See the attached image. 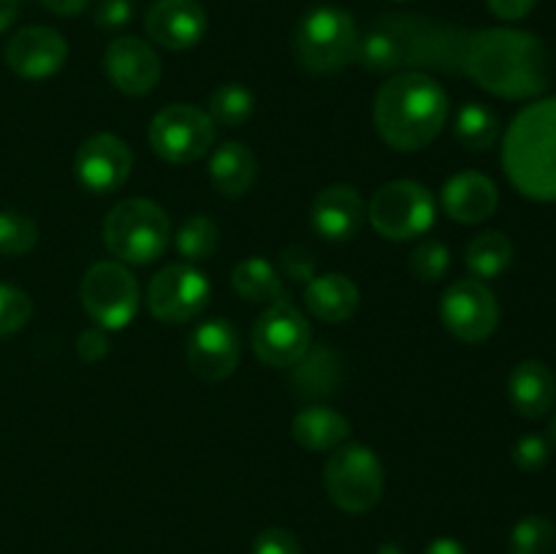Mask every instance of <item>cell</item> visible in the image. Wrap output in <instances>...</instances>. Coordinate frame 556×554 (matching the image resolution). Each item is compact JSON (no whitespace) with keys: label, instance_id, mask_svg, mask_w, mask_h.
I'll return each mask as SVG.
<instances>
[{"label":"cell","instance_id":"obj_1","mask_svg":"<svg viewBox=\"0 0 556 554\" xmlns=\"http://www.w3.org/2000/svg\"><path fill=\"white\" fill-rule=\"evenodd\" d=\"M459 71L500 98H535L552 81V54L532 33L489 27L467 33Z\"/></svg>","mask_w":556,"mask_h":554},{"label":"cell","instance_id":"obj_2","mask_svg":"<svg viewBox=\"0 0 556 554\" xmlns=\"http://www.w3.org/2000/svg\"><path fill=\"white\" fill-rule=\"evenodd\" d=\"M451 101L440 81L421 71H400L375 96V128L400 152L432 144L448 123Z\"/></svg>","mask_w":556,"mask_h":554},{"label":"cell","instance_id":"obj_3","mask_svg":"<svg viewBox=\"0 0 556 554\" xmlns=\"http://www.w3.org/2000/svg\"><path fill=\"white\" fill-rule=\"evenodd\" d=\"M503 166L521 196L556 201V96L516 114L505 134Z\"/></svg>","mask_w":556,"mask_h":554},{"label":"cell","instance_id":"obj_4","mask_svg":"<svg viewBox=\"0 0 556 554\" xmlns=\"http://www.w3.org/2000/svg\"><path fill=\"white\" fill-rule=\"evenodd\" d=\"M172 239V221L150 199H125L109 210L103 221V242L109 253L125 264L147 266L163 255Z\"/></svg>","mask_w":556,"mask_h":554},{"label":"cell","instance_id":"obj_5","mask_svg":"<svg viewBox=\"0 0 556 554\" xmlns=\"http://www.w3.org/2000/svg\"><path fill=\"white\" fill-rule=\"evenodd\" d=\"M358 43V27L351 11L340 5H315L299 20L293 33V49L302 68L309 74H337L353 63Z\"/></svg>","mask_w":556,"mask_h":554},{"label":"cell","instance_id":"obj_6","mask_svg":"<svg viewBox=\"0 0 556 554\" xmlns=\"http://www.w3.org/2000/svg\"><path fill=\"white\" fill-rule=\"evenodd\" d=\"M324 483L337 508L367 514L383 498V465L369 445H337L326 462Z\"/></svg>","mask_w":556,"mask_h":554},{"label":"cell","instance_id":"obj_7","mask_svg":"<svg viewBox=\"0 0 556 554\" xmlns=\"http://www.w3.org/2000/svg\"><path fill=\"white\" fill-rule=\"evenodd\" d=\"M81 307L101 329H125L141 304L139 280L117 261H98L85 272L79 286Z\"/></svg>","mask_w":556,"mask_h":554},{"label":"cell","instance_id":"obj_8","mask_svg":"<svg viewBox=\"0 0 556 554\" xmlns=\"http://www.w3.org/2000/svg\"><path fill=\"white\" fill-rule=\"evenodd\" d=\"M369 223L375 231L394 242L421 237L434 223V199L421 182L394 179L380 185L367 206Z\"/></svg>","mask_w":556,"mask_h":554},{"label":"cell","instance_id":"obj_9","mask_svg":"<svg viewBox=\"0 0 556 554\" xmlns=\"http://www.w3.org/2000/svg\"><path fill=\"white\" fill-rule=\"evenodd\" d=\"M152 152L174 166L195 163L215 144V123L190 103H172L152 117L147 128Z\"/></svg>","mask_w":556,"mask_h":554},{"label":"cell","instance_id":"obj_10","mask_svg":"<svg viewBox=\"0 0 556 554\" xmlns=\"http://www.w3.org/2000/svg\"><path fill=\"white\" fill-rule=\"evenodd\" d=\"M250 345L266 367H293L313 345V329L307 318L286 299L269 304L255 318Z\"/></svg>","mask_w":556,"mask_h":554},{"label":"cell","instance_id":"obj_11","mask_svg":"<svg viewBox=\"0 0 556 554\" xmlns=\"http://www.w3.org/2000/svg\"><path fill=\"white\" fill-rule=\"evenodd\" d=\"M210 280L193 264H168L147 286V307L163 324H188L210 304Z\"/></svg>","mask_w":556,"mask_h":554},{"label":"cell","instance_id":"obj_12","mask_svg":"<svg viewBox=\"0 0 556 554\" xmlns=\"http://www.w3.org/2000/svg\"><path fill=\"white\" fill-rule=\"evenodd\" d=\"M440 318L445 329L462 342H483L497 331L500 304L481 280L462 277L445 288Z\"/></svg>","mask_w":556,"mask_h":554},{"label":"cell","instance_id":"obj_13","mask_svg":"<svg viewBox=\"0 0 556 554\" xmlns=\"http://www.w3.org/2000/svg\"><path fill=\"white\" fill-rule=\"evenodd\" d=\"M134 168V152L119 136L96 134L76 150L74 172L85 190L96 196L114 193L123 188Z\"/></svg>","mask_w":556,"mask_h":554},{"label":"cell","instance_id":"obj_14","mask_svg":"<svg viewBox=\"0 0 556 554\" xmlns=\"http://www.w3.org/2000/svg\"><path fill=\"white\" fill-rule=\"evenodd\" d=\"M65 60H68V43L47 25L22 27L5 43V65L22 79H49L63 71Z\"/></svg>","mask_w":556,"mask_h":554},{"label":"cell","instance_id":"obj_15","mask_svg":"<svg viewBox=\"0 0 556 554\" xmlns=\"http://www.w3.org/2000/svg\"><path fill=\"white\" fill-rule=\"evenodd\" d=\"M188 367L206 383H220L239 364V335L226 318H210L188 337Z\"/></svg>","mask_w":556,"mask_h":554},{"label":"cell","instance_id":"obj_16","mask_svg":"<svg viewBox=\"0 0 556 554\" xmlns=\"http://www.w3.org/2000/svg\"><path fill=\"white\" fill-rule=\"evenodd\" d=\"M103 71L125 96H147L161 81V58L144 38L119 36L103 52Z\"/></svg>","mask_w":556,"mask_h":554},{"label":"cell","instance_id":"obj_17","mask_svg":"<svg viewBox=\"0 0 556 554\" xmlns=\"http://www.w3.org/2000/svg\"><path fill=\"white\" fill-rule=\"evenodd\" d=\"M147 36L163 49L185 52L206 33V11L199 0H155L144 16Z\"/></svg>","mask_w":556,"mask_h":554},{"label":"cell","instance_id":"obj_18","mask_svg":"<svg viewBox=\"0 0 556 554\" xmlns=\"http://www.w3.org/2000/svg\"><path fill=\"white\" fill-rule=\"evenodd\" d=\"M364 199L353 185H331L320 190L309 210L313 228L329 242H348L364 226Z\"/></svg>","mask_w":556,"mask_h":554},{"label":"cell","instance_id":"obj_19","mask_svg":"<svg viewBox=\"0 0 556 554\" xmlns=\"http://www.w3.org/2000/svg\"><path fill=\"white\" fill-rule=\"evenodd\" d=\"M500 204L497 185L478 172H459L443 185V210L456 223H483Z\"/></svg>","mask_w":556,"mask_h":554},{"label":"cell","instance_id":"obj_20","mask_svg":"<svg viewBox=\"0 0 556 554\" xmlns=\"http://www.w3.org/2000/svg\"><path fill=\"white\" fill-rule=\"evenodd\" d=\"M508 396L519 416L543 418L556 400L554 373L538 358H525L510 369Z\"/></svg>","mask_w":556,"mask_h":554},{"label":"cell","instance_id":"obj_21","mask_svg":"<svg viewBox=\"0 0 556 554\" xmlns=\"http://www.w3.org/2000/svg\"><path fill=\"white\" fill-rule=\"evenodd\" d=\"M362 293H358L356 282L340 272H329V275H315L307 282L304 291V304L309 313L324 324H345L356 315Z\"/></svg>","mask_w":556,"mask_h":554},{"label":"cell","instance_id":"obj_22","mask_svg":"<svg viewBox=\"0 0 556 554\" xmlns=\"http://www.w3.org/2000/svg\"><path fill=\"white\" fill-rule=\"evenodd\" d=\"M291 435L307 451H334L351 435V421L329 405H309L293 416Z\"/></svg>","mask_w":556,"mask_h":554},{"label":"cell","instance_id":"obj_23","mask_svg":"<svg viewBox=\"0 0 556 554\" xmlns=\"http://www.w3.org/2000/svg\"><path fill=\"white\" fill-rule=\"evenodd\" d=\"M258 177V161L242 141H226L212 152L210 179L223 196H244Z\"/></svg>","mask_w":556,"mask_h":554},{"label":"cell","instance_id":"obj_24","mask_svg":"<svg viewBox=\"0 0 556 554\" xmlns=\"http://www.w3.org/2000/svg\"><path fill=\"white\" fill-rule=\"evenodd\" d=\"M353 60L358 65H364L367 71H372V74H391V71H400L405 65H410L405 38L396 30L394 20H386L383 25L372 27L369 33L358 36Z\"/></svg>","mask_w":556,"mask_h":554},{"label":"cell","instance_id":"obj_25","mask_svg":"<svg viewBox=\"0 0 556 554\" xmlns=\"http://www.w3.org/2000/svg\"><path fill=\"white\" fill-rule=\"evenodd\" d=\"M231 286L244 302H261L275 304L286 302V286L275 266L261 255H250V259L239 261L231 272Z\"/></svg>","mask_w":556,"mask_h":554},{"label":"cell","instance_id":"obj_26","mask_svg":"<svg viewBox=\"0 0 556 554\" xmlns=\"http://www.w3.org/2000/svg\"><path fill=\"white\" fill-rule=\"evenodd\" d=\"M340 383V358L329 348H315L293 364V386L302 396H324L331 394Z\"/></svg>","mask_w":556,"mask_h":554},{"label":"cell","instance_id":"obj_27","mask_svg":"<svg viewBox=\"0 0 556 554\" xmlns=\"http://www.w3.org/2000/svg\"><path fill=\"white\" fill-rule=\"evenodd\" d=\"M467 269L476 277H500L514 261V242L503 231H483L467 244Z\"/></svg>","mask_w":556,"mask_h":554},{"label":"cell","instance_id":"obj_28","mask_svg":"<svg viewBox=\"0 0 556 554\" xmlns=\"http://www.w3.org/2000/svg\"><path fill=\"white\" fill-rule=\"evenodd\" d=\"M454 134L465 150L486 152L489 147H494L500 136V117L492 109L483 106V103L470 101L456 112Z\"/></svg>","mask_w":556,"mask_h":554},{"label":"cell","instance_id":"obj_29","mask_svg":"<svg viewBox=\"0 0 556 554\" xmlns=\"http://www.w3.org/2000/svg\"><path fill=\"white\" fill-rule=\"evenodd\" d=\"M253 92L248 87L237 85V81H228L212 90L210 96V119L223 128H239L242 123H248L250 114H253Z\"/></svg>","mask_w":556,"mask_h":554},{"label":"cell","instance_id":"obj_30","mask_svg":"<svg viewBox=\"0 0 556 554\" xmlns=\"http://www.w3.org/2000/svg\"><path fill=\"white\" fill-rule=\"evenodd\" d=\"M220 234H217V223L206 215H193L182 223L177 231V250L188 264H199L206 261L217 250Z\"/></svg>","mask_w":556,"mask_h":554},{"label":"cell","instance_id":"obj_31","mask_svg":"<svg viewBox=\"0 0 556 554\" xmlns=\"http://www.w3.org/2000/svg\"><path fill=\"white\" fill-rule=\"evenodd\" d=\"M556 546V527L546 516L530 514L510 530V554H552Z\"/></svg>","mask_w":556,"mask_h":554},{"label":"cell","instance_id":"obj_32","mask_svg":"<svg viewBox=\"0 0 556 554\" xmlns=\"http://www.w3.org/2000/svg\"><path fill=\"white\" fill-rule=\"evenodd\" d=\"M407 266L418 282H440L451 269V250L440 239H424L410 253Z\"/></svg>","mask_w":556,"mask_h":554},{"label":"cell","instance_id":"obj_33","mask_svg":"<svg viewBox=\"0 0 556 554\" xmlns=\"http://www.w3.org/2000/svg\"><path fill=\"white\" fill-rule=\"evenodd\" d=\"M38 226L22 212H0V255H25L36 248Z\"/></svg>","mask_w":556,"mask_h":554},{"label":"cell","instance_id":"obj_34","mask_svg":"<svg viewBox=\"0 0 556 554\" xmlns=\"http://www.w3.org/2000/svg\"><path fill=\"white\" fill-rule=\"evenodd\" d=\"M33 315V302L22 288L0 282V337H11L25 329Z\"/></svg>","mask_w":556,"mask_h":554},{"label":"cell","instance_id":"obj_35","mask_svg":"<svg viewBox=\"0 0 556 554\" xmlns=\"http://www.w3.org/2000/svg\"><path fill=\"white\" fill-rule=\"evenodd\" d=\"M315 255L304 244H288L280 253V275L291 282H309L315 277Z\"/></svg>","mask_w":556,"mask_h":554},{"label":"cell","instance_id":"obj_36","mask_svg":"<svg viewBox=\"0 0 556 554\" xmlns=\"http://www.w3.org/2000/svg\"><path fill=\"white\" fill-rule=\"evenodd\" d=\"M548 456H552V451H548L546 438H541V435H525V438L516 440L514 462H516V467H521L525 473L543 470L548 462Z\"/></svg>","mask_w":556,"mask_h":554},{"label":"cell","instance_id":"obj_37","mask_svg":"<svg viewBox=\"0 0 556 554\" xmlns=\"http://www.w3.org/2000/svg\"><path fill=\"white\" fill-rule=\"evenodd\" d=\"M253 554H302V543L286 527H266L255 536Z\"/></svg>","mask_w":556,"mask_h":554},{"label":"cell","instance_id":"obj_38","mask_svg":"<svg viewBox=\"0 0 556 554\" xmlns=\"http://www.w3.org/2000/svg\"><path fill=\"white\" fill-rule=\"evenodd\" d=\"M134 20V0H101L96 9V25L101 30H119Z\"/></svg>","mask_w":556,"mask_h":554},{"label":"cell","instance_id":"obj_39","mask_svg":"<svg viewBox=\"0 0 556 554\" xmlns=\"http://www.w3.org/2000/svg\"><path fill=\"white\" fill-rule=\"evenodd\" d=\"M76 351H79V356L85 358L87 364L101 362V358L109 353L106 335H103L101 329H85L79 335V340H76Z\"/></svg>","mask_w":556,"mask_h":554},{"label":"cell","instance_id":"obj_40","mask_svg":"<svg viewBox=\"0 0 556 554\" xmlns=\"http://www.w3.org/2000/svg\"><path fill=\"white\" fill-rule=\"evenodd\" d=\"M489 11L503 22H519L538 5V0H486Z\"/></svg>","mask_w":556,"mask_h":554},{"label":"cell","instance_id":"obj_41","mask_svg":"<svg viewBox=\"0 0 556 554\" xmlns=\"http://www.w3.org/2000/svg\"><path fill=\"white\" fill-rule=\"evenodd\" d=\"M43 5H47L52 14H60V16H76L81 14V11L90 5V0H41Z\"/></svg>","mask_w":556,"mask_h":554},{"label":"cell","instance_id":"obj_42","mask_svg":"<svg viewBox=\"0 0 556 554\" xmlns=\"http://www.w3.org/2000/svg\"><path fill=\"white\" fill-rule=\"evenodd\" d=\"M424 554H467V549L456 538H438V541L429 543Z\"/></svg>","mask_w":556,"mask_h":554},{"label":"cell","instance_id":"obj_43","mask_svg":"<svg viewBox=\"0 0 556 554\" xmlns=\"http://www.w3.org/2000/svg\"><path fill=\"white\" fill-rule=\"evenodd\" d=\"M20 3L22 0H0V33L14 25L16 14H20Z\"/></svg>","mask_w":556,"mask_h":554},{"label":"cell","instance_id":"obj_44","mask_svg":"<svg viewBox=\"0 0 556 554\" xmlns=\"http://www.w3.org/2000/svg\"><path fill=\"white\" fill-rule=\"evenodd\" d=\"M380 554H400V552H396L394 543H386V546H380Z\"/></svg>","mask_w":556,"mask_h":554},{"label":"cell","instance_id":"obj_45","mask_svg":"<svg viewBox=\"0 0 556 554\" xmlns=\"http://www.w3.org/2000/svg\"><path fill=\"white\" fill-rule=\"evenodd\" d=\"M552 440L556 443V416L552 418Z\"/></svg>","mask_w":556,"mask_h":554},{"label":"cell","instance_id":"obj_46","mask_svg":"<svg viewBox=\"0 0 556 554\" xmlns=\"http://www.w3.org/2000/svg\"><path fill=\"white\" fill-rule=\"evenodd\" d=\"M394 3H405V0H394Z\"/></svg>","mask_w":556,"mask_h":554}]
</instances>
